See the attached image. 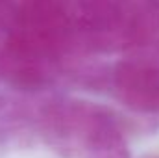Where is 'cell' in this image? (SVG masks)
<instances>
[{
	"instance_id": "6da1fadb",
	"label": "cell",
	"mask_w": 159,
	"mask_h": 158,
	"mask_svg": "<svg viewBox=\"0 0 159 158\" xmlns=\"http://www.w3.org/2000/svg\"><path fill=\"white\" fill-rule=\"evenodd\" d=\"M128 86L141 106L159 110V60L135 67L128 77Z\"/></svg>"
}]
</instances>
